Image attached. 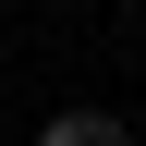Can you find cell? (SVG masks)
<instances>
[{"mask_svg":"<svg viewBox=\"0 0 146 146\" xmlns=\"http://www.w3.org/2000/svg\"><path fill=\"white\" fill-rule=\"evenodd\" d=\"M36 146H134V122H122V110H49Z\"/></svg>","mask_w":146,"mask_h":146,"instance_id":"6da1fadb","label":"cell"}]
</instances>
